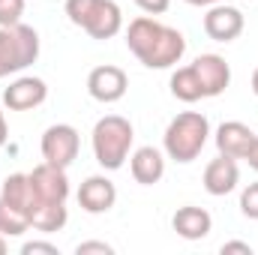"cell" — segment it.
<instances>
[{
	"label": "cell",
	"mask_w": 258,
	"mask_h": 255,
	"mask_svg": "<svg viewBox=\"0 0 258 255\" xmlns=\"http://www.w3.org/2000/svg\"><path fill=\"white\" fill-rule=\"evenodd\" d=\"M126 48L147 69H171L186 54V36L150 15H138L126 27Z\"/></svg>",
	"instance_id": "6da1fadb"
},
{
	"label": "cell",
	"mask_w": 258,
	"mask_h": 255,
	"mask_svg": "<svg viewBox=\"0 0 258 255\" xmlns=\"http://www.w3.org/2000/svg\"><path fill=\"white\" fill-rule=\"evenodd\" d=\"M231 84V66L219 54H201L189 66H180L171 72V96L180 102H198V99H213L225 93Z\"/></svg>",
	"instance_id": "7a4b0ae2"
},
{
	"label": "cell",
	"mask_w": 258,
	"mask_h": 255,
	"mask_svg": "<svg viewBox=\"0 0 258 255\" xmlns=\"http://www.w3.org/2000/svg\"><path fill=\"white\" fill-rule=\"evenodd\" d=\"M0 198L6 204H12L15 210H21L30 219V228H36L42 234L60 231L66 225V219H69L66 204L39 198V192L33 189V183H30V174H9L3 180V186H0Z\"/></svg>",
	"instance_id": "3957f363"
},
{
	"label": "cell",
	"mask_w": 258,
	"mask_h": 255,
	"mask_svg": "<svg viewBox=\"0 0 258 255\" xmlns=\"http://www.w3.org/2000/svg\"><path fill=\"white\" fill-rule=\"evenodd\" d=\"M135 141V129L126 117L120 114H105L96 120V126L90 132V144H93V156L105 171H117L123 168V162L129 159Z\"/></svg>",
	"instance_id": "277c9868"
},
{
	"label": "cell",
	"mask_w": 258,
	"mask_h": 255,
	"mask_svg": "<svg viewBox=\"0 0 258 255\" xmlns=\"http://www.w3.org/2000/svg\"><path fill=\"white\" fill-rule=\"evenodd\" d=\"M210 138V120L201 114V111H180L162 135V147L168 153V159L186 165L201 156L204 144Z\"/></svg>",
	"instance_id": "5b68a950"
},
{
	"label": "cell",
	"mask_w": 258,
	"mask_h": 255,
	"mask_svg": "<svg viewBox=\"0 0 258 255\" xmlns=\"http://www.w3.org/2000/svg\"><path fill=\"white\" fill-rule=\"evenodd\" d=\"M66 18L99 42L123 30V12L114 0H66Z\"/></svg>",
	"instance_id": "8992f818"
},
{
	"label": "cell",
	"mask_w": 258,
	"mask_h": 255,
	"mask_svg": "<svg viewBox=\"0 0 258 255\" xmlns=\"http://www.w3.org/2000/svg\"><path fill=\"white\" fill-rule=\"evenodd\" d=\"M39 57V33L30 24H9L0 27V78L24 72Z\"/></svg>",
	"instance_id": "52a82bcc"
},
{
	"label": "cell",
	"mask_w": 258,
	"mask_h": 255,
	"mask_svg": "<svg viewBox=\"0 0 258 255\" xmlns=\"http://www.w3.org/2000/svg\"><path fill=\"white\" fill-rule=\"evenodd\" d=\"M42 159L57 165V168H69L78 156V147H81V138H78V129L69 126V123H54L42 132Z\"/></svg>",
	"instance_id": "ba28073f"
},
{
	"label": "cell",
	"mask_w": 258,
	"mask_h": 255,
	"mask_svg": "<svg viewBox=\"0 0 258 255\" xmlns=\"http://www.w3.org/2000/svg\"><path fill=\"white\" fill-rule=\"evenodd\" d=\"M126 90H129V78L120 66L105 63V66L90 69V75H87V93H90L96 102H102V105L120 102V99L126 96Z\"/></svg>",
	"instance_id": "9c48e42d"
},
{
	"label": "cell",
	"mask_w": 258,
	"mask_h": 255,
	"mask_svg": "<svg viewBox=\"0 0 258 255\" xmlns=\"http://www.w3.org/2000/svg\"><path fill=\"white\" fill-rule=\"evenodd\" d=\"M246 27V18L237 6H225V3H213L207 6L204 15V33L213 42H234Z\"/></svg>",
	"instance_id": "30bf717a"
},
{
	"label": "cell",
	"mask_w": 258,
	"mask_h": 255,
	"mask_svg": "<svg viewBox=\"0 0 258 255\" xmlns=\"http://www.w3.org/2000/svg\"><path fill=\"white\" fill-rule=\"evenodd\" d=\"M48 99V84L36 75H21L3 90V105L9 111H30Z\"/></svg>",
	"instance_id": "8fae6325"
},
{
	"label": "cell",
	"mask_w": 258,
	"mask_h": 255,
	"mask_svg": "<svg viewBox=\"0 0 258 255\" xmlns=\"http://www.w3.org/2000/svg\"><path fill=\"white\" fill-rule=\"evenodd\" d=\"M78 204L84 213H108L117 204V186L105 177V174H90L81 186H78Z\"/></svg>",
	"instance_id": "7c38bea8"
},
{
	"label": "cell",
	"mask_w": 258,
	"mask_h": 255,
	"mask_svg": "<svg viewBox=\"0 0 258 255\" xmlns=\"http://www.w3.org/2000/svg\"><path fill=\"white\" fill-rule=\"evenodd\" d=\"M237 183H240V168H237V159H231V156H216V159H210L207 162V168H204V189L210 192V195H216V198H222V195H228V192L237 189Z\"/></svg>",
	"instance_id": "4fadbf2b"
},
{
	"label": "cell",
	"mask_w": 258,
	"mask_h": 255,
	"mask_svg": "<svg viewBox=\"0 0 258 255\" xmlns=\"http://www.w3.org/2000/svg\"><path fill=\"white\" fill-rule=\"evenodd\" d=\"M30 183L33 189L39 192V198L45 201H57V204H66L69 198V177H66V168H57L51 162H42L30 171Z\"/></svg>",
	"instance_id": "5bb4252c"
},
{
	"label": "cell",
	"mask_w": 258,
	"mask_h": 255,
	"mask_svg": "<svg viewBox=\"0 0 258 255\" xmlns=\"http://www.w3.org/2000/svg\"><path fill=\"white\" fill-rule=\"evenodd\" d=\"M252 141H255V132L246 126V123H240V120H225L222 126L216 129V150L222 156L246 159Z\"/></svg>",
	"instance_id": "9a60e30c"
},
{
	"label": "cell",
	"mask_w": 258,
	"mask_h": 255,
	"mask_svg": "<svg viewBox=\"0 0 258 255\" xmlns=\"http://www.w3.org/2000/svg\"><path fill=\"white\" fill-rule=\"evenodd\" d=\"M129 171H132L135 183H141V186L159 183L162 174H165V156H162V150H156V147H138L129 156Z\"/></svg>",
	"instance_id": "2e32d148"
},
{
	"label": "cell",
	"mask_w": 258,
	"mask_h": 255,
	"mask_svg": "<svg viewBox=\"0 0 258 255\" xmlns=\"http://www.w3.org/2000/svg\"><path fill=\"white\" fill-rule=\"evenodd\" d=\"M171 228H174L183 240H201V237L210 234V228H213V216H210L204 207L186 204V207H180V210L171 216Z\"/></svg>",
	"instance_id": "e0dca14e"
},
{
	"label": "cell",
	"mask_w": 258,
	"mask_h": 255,
	"mask_svg": "<svg viewBox=\"0 0 258 255\" xmlns=\"http://www.w3.org/2000/svg\"><path fill=\"white\" fill-rule=\"evenodd\" d=\"M24 231H30V219L0 198V234L3 237H21Z\"/></svg>",
	"instance_id": "ac0fdd59"
},
{
	"label": "cell",
	"mask_w": 258,
	"mask_h": 255,
	"mask_svg": "<svg viewBox=\"0 0 258 255\" xmlns=\"http://www.w3.org/2000/svg\"><path fill=\"white\" fill-rule=\"evenodd\" d=\"M24 6H27V0H0V27L18 24L24 15Z\"/></svg>",
	"instance_id": "d6986e66"
},
{
	"label": "cell",
	"mask_w": 258,
	"mask_h": 255,
	"mask_svg": "<svg viewBox=\"0 0 258 255\" xmlns=\"http://www.w3.org/2000/svg\"><path fill=\"white\" fill-rule=\"evenodd\" d=\"M240 213L246 219H258V183H249L240 192Z\"/></svg>",
	"instance_id": "ffe728a7"
},
{
	"label": "cell",
	"mask_w": 258,
	"mask_h": 255,
	"mask_svg": "<svg viewBox=\"0 0 258 255\" xmlns=\"http://www.w3.org/2000/svg\"><path fill=\"white\" fill-rule=\"evenodd\" d=\"M90 252L111 255V252H114V246H111V243H105V240H84V243H78V246H75V255H90Z\"/></svg>",
	"instance_id": "44dd1931"
},
{
	"label": "cell",
	"mask_w": 258,
	"mask_h": 255,
	"mask_svg": "<svg viewBox=\"0 0 258 255\" xmlns=\"http://www.w3.org/2000/svg\"><path fill=\"white\" fill-rule=\"evenodd\" d=\"M135 6L147 15H162V12H168L171 0H135Z\"/></svg>",
	"instance_id": "7402d4cb"
},
{
	"label": "cell",
	"mask_w": 258,
	"mask_h": 255,
	"mask_svg": "<svg viewBox=\"0 0 258 255\" xmlns=\"http://www.w3.org/2000/svg\"><path fill=\"white\" fill-rule=\"evenodd\" d=\"M21 252H24V255H36V252L57 255V246H54V243H48V240H27V243L21 246Z\"/></svg>",
	"instance_id": "603a6c76"
},
{
	"label": "cell",
	"mask_w": 258,
	"mask_h": 255,
	"mask_svg": "<svg viewBox=\"0 0 258 255\" xmlns=\"http://www.w3.org/2000/svg\"><path fill=\"white\" fill-rule=\"evenodd\" d=\"M228 252L252 255V246H249V243H243V240H228V243H222V255H228Z\"/></svg>",
	"instance_id": "cb8c5ba5"
},
{
	"label": "cell",
	"mask_w": 258,
	"mask_h": 255,
	"mask_svg": "<svg viewBox=\"0 0 258 255\" xmlns=\"http://www.w3.org/2000/svg\"><path fill=\"white\" fill-rule=\"evenodd\" d=\"M246 162H249L252 171H258V135H255V141H252V147H249V153H246Z\"/></svg>",
	"instance_id": "d4e9b609"
},
{
	"label": "cell",
	"mask_w": 258,
	"mask_h": 255,
	"mask_svg": "<svg viewBox=\"0 0 258 255\" xmlns=\"http://www.w3.org/2000/svg\"><path fill=\"white\" fill-rule=\"evenodd\" d=\"M9 141V126H6V117H3V108H0V147Z\"/></svg>",
	"instance_id": "484cf974"
},
{
	"label": "cell",
	"mask_w": 258,
	"mask_h": 255,
	"mask_svg": "<svg viewBox=\"0 0 258 255\" xmlns=\"http://www.w3.org/2000/svg\"><path fill=\"white\" fill-rule=\"evenodd\" d=\"M183 3H189V6H213L219 0H183Z\"/></svg>",
	"instance_id": "4316f807"
},
{
	"label": "cell",
	"mask_w": 258,
	"mask_h": 255,
	"mask_svg": "<svg viewBox=\"0 0 258 255\" xmlns=\"http://www.w3.org/2000/svg\"><path fill=\"white\" fill-rule=\"evenodd\" d=\"M252 93H255V96H258V69H255V72H252Z\"/></svg>",
	"instance_id": "83f0119b"
},
{
	"label": "cell",
	"mask_w": 258,
	"mask_h": 255,
	"mask_svg": "<svg viewBox=\"0 0 258 255\" xmlns=\"http://www.w3.org/2000/svg\"><path fill=\"white\" fill-rule=\"evenodd\" d=\"M6 246H9V243H6V237H3V234H0V255L6 252Z\"/></svg>",
	"instance_id": "f1b7e54d"
}]
</instances>
